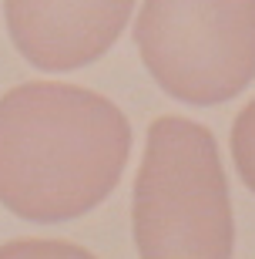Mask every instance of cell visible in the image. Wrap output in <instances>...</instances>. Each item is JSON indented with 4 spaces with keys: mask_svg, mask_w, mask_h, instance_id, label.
Listing matches in <instances>:
<instances>
[{
    "mask_svg": "<svg viewBox=\"0 0 255 259\" xmlns=\"http://www.w3.org/2000/svg\"><path fill=\"white\" fill-rule=\"evenodd\" d=\"M134 44L175 101H232L255 81V0H144Z\"/></svg>",
    "mask_w": 255,
    "mask_h": 259,
    "instance_id": "3",
    "label": "cell"
},
{
    "mask_svg": "<svg viewBox=\"0 0 255 259\" xmlns=\"http://www.w3.org/2000/svg\"><path fill=\"white\" fill-rule=\"evenodd\" d=\"M134 0H4L7 34L40 71H77L114 48Z\"/></svg>",
    "mask_w": 255,
    "mask_h": 259,
    "instance_id": "4",
    "label": "cell"
},
{
    "mask_svg": "<svg viewBox=\"0 0 255 259\" xmlns=\"http://www.w3.org/2000/svg\"><path fill=\"white\" fill-rule=\"evenodd\" d=\"M232 162H235L238 179L255 195V98L232 121Z\"/></svg>",
    "mask_w": 255,
    "mask_h": 259,
    "instance_id": "5",
    "label": "cell"
},
{
    "mask_svg": "<svg viewBox=\"0 0 255 259\" xmlns=\"http://www.w3.org/2000/svg\"><path fill=\"white\" fill-rule=\"evenodd\" d=\"M0 259H97V256L67 239H10L0 246Z\"/></svg>",
    "mask_w": 255,
    "mask_h": 259,
    "instance_id": "6",
    "label": "cell"
},
{
    "mask_svg": "<svg viewBox=\"0 0 255 259\" xmlns=\"http://www.w3.org/2000/svg\"><path fill=\"white\" fill-rule=\"evenodd\" d=\"M131 125L114 101L61 81L0 95V205L27 222H71L118 189Z\"/></svg>",
    "mask_w": 255,
    "mask_h": 259,
    "instance_id": "1",
    "label": "cell"
},
{
    "mask_svg": "<svg viewBox=\"0 0 255 259\" xmlns=\"http://www.w3.org/2000/svg\"><path fill=\"white\" fill-rule=\"evenodd\" d=\"M131 232L141 259H232V199L218 142L205 125L178 115L148 125Z\"/></svg>",
    "mask_w": 255,
    "mask_h": 259,
    "instance_id": "2",
    "label": "cell"
}]
</instances>
